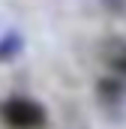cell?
<instances>
[{"mask_svg": "<svg viewBox=\"0 0 126 129\" xmlns=\"http://www.w3.org/2000/svg\"><path fill=\"white\" fill-rule=\"evenodd\" d=\"M0 120L9 129H42L45 126V108L27 96H12L0 105Z\"/></svg>", "mask_w": 126, "mask_h": 129, "instance_id": "6da1fadb", "label": "cell"}]
</instances>
